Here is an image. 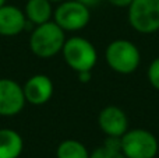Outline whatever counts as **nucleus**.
<instances>
[{"label":"nucleus","mask_w":159,"mask_h":158,"mask_svg":"<svg viewBox=\"0 0 159 158\" xmlns=\"http://www.w3.org/2000/svg\"><path fill=\"white\" fill-rule=\"evenodd\" d=\"M66 31L55 21L36 25L30 36V49L36 58L50 59L61 52L66 42Z\"/></svg>","instance_id":"1"},{"label":"nucleus","mask_w":159,"mask_h":158,"mask_svg":"<svg viewBox=\"0 0 159 158\" xmlns=\"http://www.w3.org/2000/svg\"><path fill=\"white\" fill-rule=\"evenodd\" d=\"M106 63L119 74H131L138 69L141 53L137 45L127 39H116L110 42L105 52Z\"/></svg>","instance_id":"2"},{"label":"nucleus","mask_w":159,"mask_h":158,"mask_svg":"<svg viewBox=\"0 0 159 158\" xmlns=\"http://www.w3.org/2000/svg\"><path fill=\"white\" fill-rule=\"evenodd\" d=\"M61 53L67 66L75 73L92 70L98 60V52L93 44L81 36H71L66 39Z\"/></svg>","instance_id":"3"},{"label":"nucleus","mask_w":159,"mask_h":158,"mask_svg":"<svg viewBox=\"0 0 159 158\" xmlns=\"http://www.w3.org/2000/svg\"><path fill=\"white\" fill-rule=\"evenodd\" d=\"M158 151V139L149 130L133 129L121 136V153L126 158H155Z\"/></svg>","instance_id":"4"},{"label":"nucleus","mask_w":159,"mask_h":158,"mask_svg":"<svg viewBox=\"0 0 159 158\" xmlns=\"http://www.w3.org/2000/svg\"><path fill=\"white\" fill-rule=\"evenodd\" d=\"M129 22L140 34L159 31V0H133L129 6Z\"/></svg>","instance_id":"5"},{"label":"nucleus","mask_w":159,"mask_h":158,"mask_svg":"<svg viewBox=\"0 0 159 158\" xmlns=\"http://www.w3.org/2000/svg\"><path fill=\"white\" fill-rule=\"evenodd\" d=\"M55 22L64 31L75 32L81 31L89 24L91 13L89 7L82 4L78 0L61 2L53 11Z\"/></svg>","instance_id":"6"},{"label":"nucleus","mask_w":159,"mask_h":158,"mask_svg":"<svg viewBox=\"0 0 159 158\" xmlns=\"http://www.w3.org/2000/svg\"><path fill=\"white\" fill-rule=\"evenodd\" d=\"M25 95L22 87L11 78H0V116H16L24 109Z\"/></svg>","instance_id":"7"},{"label":"nucleus","mask_w":159,"mask_h":158,"mask_svg":"<svg viewBox=\"0 0 159 158\" xmlns=\"http://www.w3.org/2000/svg\"><path fill=\"white\" fill-rule=\"evenodd\" d=\"M99 129L106 136L121 137L129 130V119L123 109L119 106L109 105L103 108L98 115Z\"/></svg>","instance_id":"8"},{"label":"nucleus","mask_w":159,"mask_h":158,"mask_svg":"<svg viewBox=\"0 0 159 158\" xmlns=\"http://www.w3.org/2000/svg\"><path fill=\"white\" fill-rule=\"evenodd\" d=\"M25 101L31 105L41 106L49 102L53 95V83L45 74H35L25 81L24 87Z\"/></svg>","instance_id":"9"},{"label":"nucleus","mask_w":159,"mask_h":158,"mask_svg":"<svg viewBox=\"0 0 159 158\" xmlns=\"http://www.w3.org/2000/svg\"><path fill=\"white\" fill-rule=\"evenodd\" d=\"M27 17L21 8L4 4L0 7V36H17L24 31Z\"/></svg>","instance_id":"10"},{"label":"nucleus","mask_w":159,"mask_h":158,"mask_svg":"<svg viewBox=\"0 0 159 158\" xmlns=\"http://www.w3.org/2000/svg\"><path fill=\"white\" fill-rule=\"evenodd\" d=\"M24 150V140L13 129H0V158H18Z\"/></svg>","instance_id":"11"},{"label":"nucleus","mask_w":159,"mask_h":158,"mask_svg":"<svg viewBox=\"0 0 159 158\" xmlns=\"http://www.w3.org/2000/svg\"><path fill=\"white\" fill-rule=\"evenodd\" d=\"M52 2L49 0H28L25 4V17L27 21L35 25H41L50 21L53 16Z\"/></svg>","instance_id":"12"},{"label":"nucleus","mask_w":159,"mask_h":158,"mask_svg":"<svg viewBox=\"0 0 159 158\" xmlns=\"http://www.w3.org/2000/svg\"><path fill=\"white\" fill-rule=\"evenodd\" d=\"M57 158H89L87 147L78 140H64L57 146L56 150Z\"/></svg>","instance_id":"13"},{"label":"nucleus","mask_w":159,"mask_h":158,"mask_svg":"<svg viewBox=\"0 0 159 158\" xmlns=\"http://www.w3.org/2000/svg\"><path fill=\"white\" fill-rule=\"evenodd\" d=\"M89 158H126L124 154L119 150H112V148H107L105 146L98 147L96 150H93L89 154Z\"/></svg>","instance_id":"14"},{"label":"nucleus","mask_w":159,"mask_h":158,"mask_svg":"<svg viewBox=\"0 0 159 158\" xmlns=\"http://www.w3.org/2000/svg\"><path fill=\"white\" fill-rule=\"evenodd\" d=\"M147 76H148L149 84H151L155 90H158L159 91V58L154 59V60L151 62V64H149V67H148V73H147Z\"/></svg>","instance_id":"15"},{"label":"nucleus","mask_w":159,"mask_h":158,"mask_svg":"<svg viewBox=\"0 0 159 158\" xmlns=\"http://www.w3.org/2000/svg\"><path fill=\"white\" fill-rule=\"evenodd\" d=\"M107 2L115 7H129L133 0H107Z\"/></svg>","instance_id":"16"},{"label":"nucleus","mask_w":159,"mask_h":158,"mask_svg":"<svg viewBox=\"0 0 159 158\" xmlns=\"http://www.w3.org/2000/svg\"><path fill=\"white\" fill-rule=\"evenodd\" d=\"M78 74V80L81 81V83H88V81L91 80V77H92V70H88V72H80L77 73Z\"/></svg>","instance_id":"17"},{"label":"nucleus","mask_w":159,"mask_h":158,"mask_svg":"<svg viewBox=\"0 0 159 158\" xmlns=\"http://www.w3.org/2000/svg\"><path fill=\"white\" fill-rule=\"evenodd\" d=\"M78 2H81L82 4H85L87 7H95V6H98L99 3L102 2V0H78Z\"/></svg>","instance_id":"18"},{"label":"nucleus","mask_w":159,"mask_h":158,"mask_svg":"<svg viewBox=\"0 0 159 158\" xmlns=\"http://www.w3.org/2000/svg\"><path fill=\"white\" fill-rule=\"evenodd\" d=\"M6 4V0H0V7H2V6H4Z\"/></svg>","instance_id":"19"},{"label":"nucleus","mask_w":159,"mask_h":158,"mask_svg":"<svg viewBox=\"0 0 159 158\" xmlns=\"http://www.w3.org/2000/svg\"><path fill=\"white\" fill-rule=\"evenodd\" d=\"M49 2H63V0H49Z\"/></svg>","instance_id":"20"}]
</instances>
